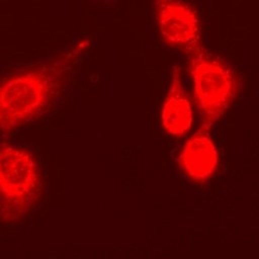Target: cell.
Listing matches in <instances>:
<instances>
[{"instance_id": "3", "label": "cell", "mask_w": 259, "mask_h": 259, "mask_svg": "<svg viewBox=\"0 0 259 259\" xmlns=\"http://www.w3.org/2000/svg\"><path fill=\"white\" fill-rule=\"evenodd\" d=\"M196 105L202 121L212 125L230 107L239 89L235 74L223 63L198 49L189 61Z\"/></svg>"}, {"instance_id": "2", "label": "cell", "mask_w": 259, "mask_h": 259, "mask_svg": "<svg viewBox=\"0 0 259 259\" xmlns=\"http://www.w3.org/2000/svg\"><path fill=\"white\" fill-rule=\"evenodd\" d=\"M41 195V177L34 157L25 149L0 144V220L25 217Z\"/></svg>"}, {"instance_id": "4", "label": "cell", "mask_w": 259, "mask_h": 259, "mask_svg": "<svg viewBox=\"0 0 259 259\" xmlns=\"http://www.w3.org/2000/svg\"><path fill=\"white\" fill-rule=\"evenodd\" d=\"M154 11L160 35L168 46L187 53L200 49L198 17L189 5L181 0H155Z\"/></svg>"}, {"instance_id": "6", "label": "cell", "mask_w": 259, "mask_h": 259, "mask_svg": "<svg viewBox=\"0 0 259 259\" xmlns=\"http://www.w3.org/2000/svg\"><path fill=\"white\" fill-rule=\"evenodd\" d=\"M192 120V109L182 86L180 70L175 67L169 91L162 105L161 122L167 134L180 137L189 131Z\"/></svg>"}, {"instance_id": "5", "label": "cell", "mask_w": 259, "mask_h": 259, "mask_svg": "<svg viewBox=\"0 0 259 259\" xmlns=\"http://www.w3.org/2000/svg\"><path fill=\"white\" fill-rule=\"evenodd\" d=\"M209 128L210 125L202 122L186 141L177 158L181 170L195 182L207 180L218 166V152L210 139Z\"/></svg>"}, {"instance_id": "1", "label": "cell", "mask_w": 259, "mask_h": 259, "mask_svg": "<svg viewBox=\"0 0 259 259\" xmlns=\"http://www.w3.org/2000/svg\"><path fill=\"white\" fill-rule=\"evenodd\" d=\"M89 47L90 39L82 38L48 60L0 80V131L9 133L46 110Z\"/></svg>"}]
</instances>
